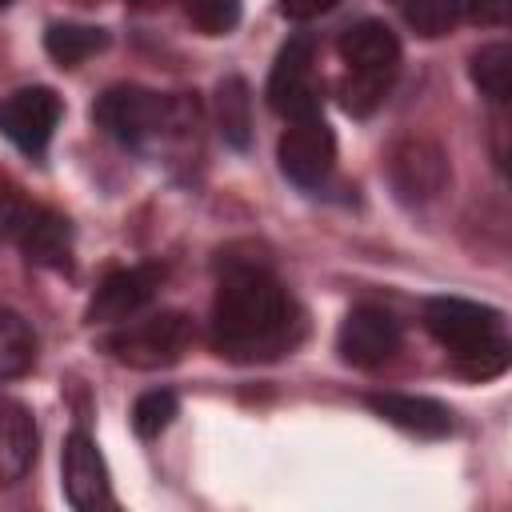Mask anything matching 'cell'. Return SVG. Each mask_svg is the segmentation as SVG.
I'll use <instances>...</instances> for the list:
<instances>
[{
	"label": "cell",
	"instance_id": "1",
	"mask_svg": "<svg viewBox=\"0 0 512 512\" xmlns=\"http://www.w3.org/2000/svg\"><path fill=\"white\" fill-rule=\"evenodd\" d=\"M296 308L256 260H232L212 300V344L228 360H272L296 340Z\"/></svg>",
	"mask_w": 512,
	"mask_h": 512
},
{
	"label": "cell",
	"instance_id": "2",
	"mask_svg": "<svg viewBox=\"0 0 512 512\" xmlns=\"http://www.w3.org/2000/svg\"><path fill=\"white\" fill-rule=\"evenodd\" d=\"M92 120L124 148L188 156L200 148V104L192 96H164L140 84H112L96 104Z\"/></svg>",
	"mask_w": 512,
	"mask_h": 512
},
{
	"label": "cell",
	"instance_id": "3",
	"mask_svg": "<svg viewBox=\"0 0 512 512\" xmlns=\"http://www.w3.org/2000/svg\"><path fill=\"white\" fill-rule=\"evenodd\" d=\"M192 336L196 328L184 312H152V316H132L116 324L104 336V352L128 368L156 372V368L176 364L192 348Z\"/></svg>",
	"mask_w": 512,
	"mask_h": 512
},
{
	"label": "cell",
	"instance_id": "4",
	"mask_svg": "<svg viewBox=\"0 0 512 512\" xmlns=\"http://www.w3.org/2000/svg\"><path fill=\"white\" fill-rule=\"evenodd\" d=\"M268 104L284 120L320 116V84H316V56L308 36H292L268 72Z\"/></svg>",
	"mask_w": 512,
	"mask_h": 512
},
{
	"label": "cell",
	"instance_id": "5",
	"mask_svg": "<svg viewBox=\"0 0 512 512\" xmlns=\"http://www.w3.org/2000/svg\"><path fill=\"white\" fill-rule=\"evenodd\" d=\"M388 184L404 204H428L444 192L448 184V156L436 140L424 136H404L388 148Z\"/></svg>",
	"mask_w": 512,
	"mask_h": 512
},
{
	"label": "cell",
	"instance_id": "6",
	"mask_svg": "<svg viewBox=\"0 0 512 512\" xmlns=\"http://www.w3.org/2000/svg\"><path fill=\"white\" fill-rule=\"evenodd\" d=\"M276 160L292 184H300V188L324 184L336 164V140H332V128L324 124V116L288 120V128L276 144Z\"/></svg>",
	"mask_w": 512,
	"mask_h": 512
},
{
	"label": "cell",
	"instance_id": "7",
	"mask_svg": "<svg viewBox=\"0 0 512 512\" xmlns=\"http://www.w3.org/2000/svg\"><path fill=\"white\" fill-rule=\"evenodd\" d=\"M424 328L432 332V340H440L452 356L460 352H472L500 332V312L496 308H484L476 300H460V296H436L424 304Z\"/></svg>",
	"mask_w": 512,
	"mask_h": 512
},
{
	"label": "cell",
	"instance_id": "8",
	"mask_svg": "<svg viewBox=\"0 0 512 512\" xmlns=\"http://www.w3.org/2000/svg\"><path fill=\"white\" fill-rule=\"evenodd\" d=\"M60 96L44 84H32V88H16L12 96L0 100V132L28 156H40L60 124Z\"/></svg>",
	"mask_w": 512,
	"mask_h": 512
},
{
	"label": "cell",
	"instance_id": "9",
	"mask_svg": "<svg viewBox=\"0 0 512 512\" xmlns=\"http://www.w3.org/2000/svg\"><path fill=\"white\" fill-rule=\"evenodd\" d=\"M400 348V320L380 304H360L336 332V352L352 368H380Z\"/></svg>",
	"mask_w": 512,
	"mask_h": 512
},
{
	"label": "cell",
	"instance_id": "10",
	"mask_svg": "<svg viewBox=\"0 0 512 512\" xmlns=\"http://www.w3.org/2000/svg\"><path fill=\"white\" fill-rule=\"evenodd\" d=\"M160 284H164V268L160 264L116 268L96 288V296L88 304V320L92 324H124V320H132V316H140L156 300Z\"/></svg>",
	"mask_w": 512,
	"mask_h": 512
},
{
	"label": "cell",
	"instance_id": "11",
	"mask_svg": "<svg viewBox=\"0 0 512 512\" xmlns=\"http://www.w3.org/2000/svg\"><path fill=\"white\" fill-rule=\"evenodd\" d=\"M60 476H64V496L76 512H96L108 504V468L88 432H72L64 440Z\"/></svg>",
	"mask_w": 512,
	"mask_h": 512
},
{
	"label": "cell",
	"instance_id": "12",
	"mask_svg": "<svg viewBox=\"0 0 512 512\" xmlns=\"http://www.w3.org/2000/svg\"><path fill=\"white\" fill-rule=\"evenodd\" d=\"M336 48L348 72H376V76L400 72V40L384 20H360L344 28Z\"/></svg>",
	"mask_w": 512,
	"mask_h": 512
},
{
	"label": "cell",
	"instance_id": "13",
	"mask_svg": "<svg viewBox=\"0 0 512 512\" xmlns=\"http://www.w3.org/2000/svg\"><path fill=\"white\" fill-rule=\"evenodd\" d=\"M368 408L384 416L388 424L412 432V436H448L452 412L432 396H408V392H376L368 396Z\"/></svg>",
	"mask_w": 512,
	"mask_h": 512
},
{
	"label": "cell",
	"instance_id": "14",
	"mask_svg": "<svg viewBox=\"0 0 512 512\" xmlns=\"http://www.w3.org/2000/svg\"><path fill=\"white\" fill-rule=\"evenodd\" d=\"M36 460V424L32 412L0 392V488L16 484Z\"/></svg>",
	"mask_w": 512,
	"mask_h": 512
},
{
	"label": "cell",
	"instance_id": "15",
	"mask_svg": "<svg viewBox=\"0 0 512 512\" xmlns=\"http://www.w3.org/2000/svg\"><path fill=\"white\" fill-rule=\"evenodd\" d=\"M16 244L32 264H44V268H64L72 260V228L56 208H44V204H32Z\"/></svg>",
	"mask_w": 512,
	"mask_h": 512
},
{
	"label": "cell",
	"instance_id": "16",
	"mask_svg": "<svg viewBox=\"0 0 512 512\" xmlns=\"http://www.w3.org/2000/svg\"><path fill=\"white\" fill-rule=\"evenodd\" d=\"M216 128L232 148H248L252 140V96L240 76H224L216 84Z\"/></svg>",
	"mask_w": 512,
	"mask_h": 512
},
{
	"label": "cell",
	"instance_id": "17",
	"mask_svg": "<svg viewBox=\"0 0 512 512\" xmlns=\"http://www.w3.org/2000/svg\"><path fill=\"white\" fill-rule=\"evenodd\" d=\"M104 44H108V36H104V28H96V24H72V20H64V24H52V28L44 32V52H48L60 68L84 64V60L96 56Z\"/></svg>",
	"mask_w": 512,
	"mask_h": 512
},
{
	"label": "cell",
	"instance_id": "18",
	"mask_svg": "<svg viewBox=\"0 0 512 512\" xmlns=\"http://www.w3.org/2000/svg\"><path fill=\"white\" fill-rule=\"evenodd\" d=\"M36 364V332L32 324L12 312L0 308V380H16Z\"/></svg>",
	"mask_w": 512,
	"mask_h": 512
},
{
	"label": "cell",
	"instance_id": "19",
	"mask_svg": "<svg viewBox=\"0 0 512 512\" xmlns=\"http://www.w3.org/2000/svg\"><path fill=\"white\" fill-rule=\"evenodd\" d=\"M472 84L492 100V104H508L512 96V48L508 44H484L480 52H472Z\"/></svg>",
	"mask_w": 512,
	"mask_h": 512
},
{
	"label": "cell",
	"instance_id": "20",
	"mask_svg": "<svg viewBox=\"0 0 512 512\" xmlns=\"http://www.w3.org/2000/svg\"><path fill=\"white\" fill-rule=\"evenodd\" d=\"M400 12H404V24L416 36H428L432 40V36H444L460 20L464 0H404Z\"/></svg>",
	"mask_w": 512,
	"mask_h": 512
},
{
	"label": "cell",
	"instance_id": "21",
	"mask_svg": "<svg viewBox=\"0 0 512 512\" xmlns=\"http://www.w3.org/2000/svg\"><path fill=\"white\" fill-rule=\"evenodd\" d=\"M392 80H396V76L344 72V80H340V104H344V112H352V116H368V112H376V108L384 104Z\"/></svg>",
	"mask_w": 512,
	"mask_h": 512
},
{
	"label": "cell",
	"instance_id": "22",
	"mask_svg": "<svg viewBox=\"0 0 512 512\" xmlns=\"http://www.w3.org/2000/svg\"><path fill=\"white\" fill-rule=\"evenodd\" d=\"M176 412H180L176 392H168V388H152V392H144V396L132 404V428H136V436L152 440V436H160V432L176 420Z\"/></svg>",
	"mask_w": 512,
	"mask_h": 512
},
{
	"label": "cell",
	"instance_id": "23",
	"mask_svg": "<svg viewBox=\"0 0 512 512\" xmlns=\"http://www.w3.org/2000/svg\"><path fill=\"white\" fill-rule=\"evenodd\" d=\"M184 12L204 36H224L240 24V0H184Z\"/></svg>",
	"mask_w": 512,
	"mask_h": 512
},
{
	"label": "cell",
	"instance_id": "24",
	"mask_svg": "<svg viewBox=\"0 0 512 512\" xmlns=\"http://www.w3.org/2000/svg\"><path fill=\"white\" fill-rule=\"evenodd\" d=\"M452 360H456V368H460L464 376H476V380L500 376V372L508 368V340L496 336V340H488V344H480V348H472V352H460V356H452Z\"/></svg>",
	"mask_w": 512,
	"mask_h": 512
},
{
	"label": "cell",
	"instance_id": "25",
	"mask_svg": "<svg viewBox=\"0 0 512 512\" xmlns=\"http://www.w3.org/2000/svg\"><path fill=\"white\" fill-rule=\"evenodd\" d=\"M28 212H32V200H28L8 176H0V240L16 244V236H20L24 220H28Z\"/></svg>",
	"mask_w": 512,
	"mask_h": 512
},
{
	"label": "cell",
	"instance_id": "26",
	"mask_svg": "<svg viewBox=\"0 0 512 512\" xmlns=\"http://www.w3.org/2000/svg\"><path fill=\"white\" fill-rule=\"evenodd\" d=\"M464 12H468L476 24L504 28V24H508V12H512V0H464Z\"/></svg>",
	"mask_w": 512,
	"mask_h": 512
},
{
	"label": "cell",
	"instance_id": "27",
	"mask_svg": "<svg viewBox=\"0 0 512 512\" xmlns=\"http://www.w3.org/2000/svg\"><path fill=\"white\" fill-rule=\"evenodd\" d=\"M340 0H280V16L288 20H316L324 12H332Z\"/></svg>",
	"mask_w": 512,
	"mask_h": 512
},
{
	"label": "cell",
	"instance_id": "28",
	"mask_svg": "<svg viewBox=\"0 0 512 512\" xmlns=\"http://www.w3.org/2000/svg\"><path fill=\"white\" fill-rule=\"evenodd\" d=\"M132 4H160V0H132Z\"/></svg>",
	"mask_w": 512,
	"mask_h": 512
},
{
	"label": "cell",
	"instance_id": "29",
	"mask_svg": "<svg viewBox=\"0 0 512 512\" xmlns=\"http://www.w3.org/2000/svg\"><path fill=\"white\" fill-rule=\"evenodd\" d=\"M8 4H12V0H0V12H4V8H8Z\"/></svg>",
	"mask_w": 512,
	"mask_h": 512
},
{
	"label": "cell",
	"instance_id": "30",
	"mask_svg": "<svg viewBox=\"0 0 512 512\" xmlns=\"http://www.w3.org/2000/svg\"><path fill=\"white\" fill-rule=\"evenodd\" d=\"M396 4H404V0H396Z\"/></svg>",
	"mask_w": 512,
	"mask_h": 512
}]
</instances>
